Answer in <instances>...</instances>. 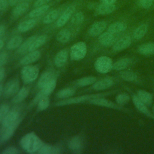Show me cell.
I'll return each instance as SVG.
<instances>
[{"label": "cell", "mask_w": 154, "mask_h": 154, "mask_svg": "<svg viewBox=\"0 0 154 154\" xmlns=\"http://www.w3.org/2000/svg\"><path fill=\"white\" fill-rule=\"evenodd\" d=\"M20 144L23 150L28 153H32L37 152L43 146V143L35 134L29 132L25 134L21 138Z\"/></svg>", "instance_id": "6da1fadb"}, {"label": "cell", "mask_w": 154, "mask_h": 154, "mask_svg": "<svg viewBox=\"0 0 154 154\" xmlns=\"http://www.w3.org/2000/svg\"><path fill=\"white\" fill-rule=\"evenodd\" d=\"M87 45L84 42H79L72 46L70 51L71 60L79 61L83 59L87 54Z\"/></svg>", "instance_id": "7a4b0ae2"}, {"label": "cell", "mask_w": 154, "mask_h": 154, "mask_svg": "<svg viewBox=\"0 0 154 154\" xmlns=\"http://www.w3.org/2000/svg\"><path fill=\"white\" fill-rule=\"evenodd\" d=\"M21 78L25 83L31 82L35 81L38 76L39 69L36 66L26 65L20 72Z\"/></svg>", "instance_id": "3957f363"}, {"label": "cell", "mask_w": 154, "mask_h": 154, "mask_svg": "<svg viewBox=\"0 0 154 154\" xmlns=\"http://www.w3.org/2000/svg\"><path fill=\"white\" fill-rule=\"evenodd\" d=\"M103 94H88V95H83L74 97H69L65 100L59 101L55 105L57 106H64L73 103H78L81 102H83L85 101H90V100L96 98V97H100L102 96Z\"/></svg>", "instance_id": "277c9868"}, {"label": "cell", "mask_w": 154, "mask_h": 154, "mask_svg": "<svg viewBox=\"0 0 154 154\" xmlns=\"http://www.w3.org/2000/svg\"><path fill=\"white\" fill-rule=\"evenodd\" d=\"M112 60L106 56L99 57L94 63V68L100 73H106L112 68Z\"/></svg>", "instance_id": "5b68a950"}, {"label": "cell", "mask_w": 154, "mask_h": 154, "mask_svg": "<svg viewBox=\"0 0 154 154\" xmlns=\"http://www.w3.org/2000/svg\"><path fill=\"white\" fill-rule=\"evenodd\" d=\"M57 85V79H54L52 81H51L49 83L46 84L45 86H44L43 88H41V90L40 92L35 96V97L33 99L32 102H31L30 106H33L35 104H37L38 102L40 100V99L44 97V96H48L49 94H51L54 89L55 88Z\"/></svg>", "instance_id": "8992f818"}, {"label": "cell", "mask_w": 154, "mask_h": 154, "mask_svg": "<svg viewBox=\"0 0 154 154\" xmlns=\"http://www.w3.org/2000/svg\"><path fill=\"white\" fill-rule=\"evenodd\" d=\"M19 88V81L17 79H13L8 81L3 88V95L5 98H9L15 95Z\"/></svg>", "instance_id": "52a82bcc"}, {"label": "cell", "mask_w": 154, "mask_h": 154, "mask_svg": "<svg viewBox=\"0 0 154 154\" xmlns=\"http://www.w3.org/2000/svg\"><path fill=\"white\" fill-rule=\"evenodd\" d=\"M21 121H22V119L19 118L15 122H14L10 126H7V128H4L5 129L4 130V131L2 132L1 135V141L2 142L6 141L12 137V135L14 134L16 129L19 125Z\"/></svg>", "instance_id": "ba28073f"}, {"label": "cell", "mask_w": 154, "mask_h": 154, "mask_svg": "<svg viewBox=\"0 0 154 154\" xmlns=\"http://www.w3.org/2000/svg\"><path fill=\"white\" fill-rule=\"evenodd\" d=\"M106 27V22L105 21H98L94 22L88 31V34L91 37L100 35Z\"/></svg>", "instance_id": "9c48e42d"}, {"label": "cell", "mask_w": 154, "mask_h": 154, "mask_svg": "<svg viewBox=\"0 0 154 154\" xmlns=\"http://www.w3.org/2000/svg\"><path fill=\"white\" fill-rule=\"evenodd\" d=\"M75 7L73 5L69 6L63 13L61 16L57 19L56 22V25L57 27L63 26L70 19L71 16L74 12Z\"/></svg>", "instance_id": "30bf717a"}, {"label": "cell", "mask_w": 154, "mask_h": 154, "mask_svg": "<svg viewBox=\"0 0 154 154\" xmlns=\"http://www.w3.org/2000/svg\"><path fill=\"white\" fill-rule=\"evenodd\" d=\"M41 57V53L39 51L35 50L34 51L29 52V54L23 57L20 63L22 65H29L40 59Z\"/></svg>", "instance_id": "8fae6325"}, {"label": "cell", "mask_w": 154, "mask_h": 154, "mask_svg": "<svg viewBox=\"0 0 154 154\" xmlns=\"http://www.w3.org/2000/svg\"><path fill=\"white\" fill-rule=\"evenodd\" d=\"M20 113L17 110L9 111L7 114L5 116L3 120L2 121V125L4 128H7L14 122H15L20 117Z\"/></svg>", "instance_id": "7c38bea8"}, {"label": "cell", "mask_w": 154, "mask_h": 154, "mask_svg": "<svg viewBox=\"0 0 154 154\" xmlns=\"http://www.w3.org/2000/svg\"><path fill=\"white\" fill-rule=\"evenodd\" d=\"M115 34H113L108 31L102 32L99 35V41L100 43L104 46H109L116 42Z\"/></svg>", "instance_id": "4fadbf2b"}, {"label": "cell", "mask_w": 154, "mask_h": 154, "mask_svg": "<svg viewBox=\"0 0 154 154\" xmlns=\"http://www.w3.org/2000/svg\"><path fill=\"white\" fill-rule=\"evenodd\" d=\"M131 43V38L129 36L126 35L116 42L112 46L114 51H120L127 48Z\"/></svg>", "instance_id": "5bb4252c"}, {"label": "cell", "mask_w": 154, "mask_h": 154, "mask_svg": "<svg viewBox=\"0 0 154 154\" xmlns=\"http://www.w3.org/2000/svg\"><path fill=\"white\" fill-rule=\"evenodd\" d=\"M69 52L67 49H62L56 54L54 58V64L58 67H63L67 62Z\"/></svg>", "instance_id": "9a60e30c"}, {"label": "cell", "mask_w": 154, "mask_h": 154, "mask_svg": "<svg viewBox=\"0 0 154 154\" xmlns=\"http://www.w3.org/2000/svg\"><path fill=\"white\" fill-rule=\"evenodd\" d=\"M114 84V81L112 79L106 78L99 80L98 81H96L92 86V88L95 90H103L109 88Z\"/></svg>", "instance_id": "2e32d148"}, {"label": "cell", "mask_w": 154, "mask_h": 154, "mask_svg": "<svg viewBox=\"0 0 154 154\" xmlns=\"http://www.w3.org/2000/svg\"><path fill=\"white\" fill-rule=\"evenodd\" d=\"M68 147L74 153H80L82 149V142L80 137L76 136L70 139L68 143Z\"/></svg>", "instance_id": "e0dca14e"}, {"label": "cell", "mask_w": 154, "mask_h": 154, "mask_svg": "<svg viewBox=\"0 0 154 154\" xmlns=\"http://www.w3.org/2000/svg\"><path fill=\"white\" fill-rule=\"evenodd\" d=\"M114 4H109L102 2L96 8V13L99 15H106L111 13L115 10Z\"/></svg>", "instance_id": "ac0fdd59"}, {"label": "cell", "mask_w": 154, "mask_h": 154, "mask_svg": "<svg viewBox=\"0 0 154 154\" xmlns=\"http://www.w3.org/2000/svg\"><path fill=\"white\" fill-rule=\"evenodd\" d=\"M54 79H55L54 73L51 71H46L40 76L38 81V87L41 89Z\"/></svg>", "instance_id": "d6986e66"}, {"label": "cell", "mask_w": 154, "mask_h": 154, "mask_svg": "<svg viewBox=\"0 0 154 154\" xmlns=\"http://www.w3.org/2000/svg\"><path fill=\"white\" fill-rule=\"evenodd\" d=\"M127 28V25L125 23L122 22H116L111 23L108 28L107 31L116 34L125 31Z\"/></svg>", "instance_id": "ffe728a7"}, {"label": "cell", "mask_w": 154, "mask_h": 154, "mask_svg": "<svg viewBox=\"0 0 154 154\" xmlns=\"http://www.w3.org/2000/svg\"><path fill=\"white\" fill-rule=\"evenodd\" d=\"M29 8V4L27 2H23L16 5L13 10L12 14L15 17L23 15Z\"/></svg>", "instance_id": "44dd1931"}, {"label": "cell", "mask_w": 154, "mask_h": 154, "mask_svg": "<svg viewBox=\"0 0 154 154\" xmlns=\"http://www.w3.org/2000/svg\"><path fill=\"white\" fill-rule=\"evenodd\" d=\"M29 93V89L28 87L22 88L14 96L12 99V102L14 103H18L22 102L28 97Z\"/></svg>", "instance_id": "7402d4cb"}, {"label": "cell", "mask_w": 154, "mask_h": 154, "mask_svg": "<svg viewBox=\"0 0 154 154\" xmlns=\"http://www.w3.org/2000/svg\"><path fill=\"white\" fill-rule=\"evenodd\" d=\"M36 25V21L32 18L24 20L18 25V30L21 32H26L33 28Z\"/></svg>", "instance_id": "603a6c76"}, {"label": "cell", "mask_w": 154, "mask_h": 154, "mask_svg": "<svg viewBox=\"0 0 154 154\" xmlns=\"http://www.w3.org/2000/svg\"><path fill=\"white\" fill-rule=\"evenodd\" d=\"M37 36L36 35H32L28 38L22 44L20 45V46L17 48V53L19 54H23L26 53L27 51H28L29 48H30L31 44L34 42V40L36 38Z\"/></svg>", "instance_id": "cb8c5ba5"}, {"label": "cell", "mask_w": 154, "mask_h": 154, "mask_svg": "<svg viewBox=\"0 0 154 154\" xmlns=\"http://www.w3.org/2000/svg\"><path fill=\"white\" fill-rule=\"evenodd\" d=\"M137 97L142 101L146 106H150L153 101L152 95L144 90H138L137 92Z\"/></svg>", "instance_id": "d4e9b609"}, {"label": "cell", "mask_w": 154, "mask_h": 154, "mask_svg": "<svg viewBox=\"0 0 154 154\" xmlns=\"http://www.w3.org/2000/svg\"><path fill=\"white\" fill-rule=\"evenodd\" d=\"M138 51L140 54L150 55L154 54V43H144L138 47Z\"/></svg>", "instance_id": "484cf974"}, {"label": "cell", "mask_w": 154, "mask_h": 154, "mask_svg": "<svg viewBox=\"0 0 154 154\" xmlns=\"http://www.w3.org/2000/svg\"><path fill=\"white\" fill-rule=\"evenodd\" d=\"M132 101L136 108L140 111L141 112L146 114L148 116H151V114L148 109L147 106L140 100V99L137 97V96H133L132 97Z\"/></svg>", "instance_id": "4316f807"}, {"label": "cell", "mask_w": 154, "mask_h": 154, "mask_svg": "<svg viewBox=\"0 0 154 154\" xmlns=\"http://www.w3.org/2000/svg\"><path fill=\"white\" fill-rule=\"evenodd\" d=\"M90 103L96 105H99L109 108H116V105L112 102L102 97H96L90 100Z\"/></svg>", "instance_id": "83f0119b"}, {"label": "cell", "mask_w": 154, "mask_h": 154, "mask_svg": "<svg viewBox=\"0 0 154 154\" xmlns=\"http://www.w3.org/2000/svg\"><path fill=\"white\" fill-rule=\"evenodd\" d=\"M39 154H57L60 153V149L55 146L43 144L37 151Z\"/></svg>", "instance_id": "f1b7e54d"}, {"label": "cell", "mask_w": 154, "mask_h": 154, "mask_svg": "<svg viewBox=\"0 0 154 154\" xmlns=\"http://www.w3.org/2000/svg\"><path fill=\"white\" fill-rule=\"evenodd\" d=\"M49 8V5H44L39 7H37L31 10L29 13V16L30 18L38 17L43 14H45Z\"/></svg>", "instance_id": "f546056e"}, {"label": "cell", "mask_w": 154, "mask_h": 154, "mask_svg": "<svg viewBox=\"0 0 154 154\" xmlns=\"http://www.w3.org/2000/svg\"><path fill=\"white\" fill-rule=\"evenodd\" d=\"M70 36L71 34L69 29H63L57 33L56 35V39L60 43H66L69 41Z\"/></svg>", "instance_id": "4dcf8cb0"}, {"label": "cell", "mask_w": 154, "mask_h": 154, "mask_svg": "<svg viewBox=\"0 0 154 154\" xmlns=\"http://www.w3.org/2000/svg\"><path fill=\"white\" fill-rule=\"evenodd\" d=\"M46 38L47 37L45 35H42L38 37H37L31 44L30 48H29L28 52H31L37 50L38 48H40L45 44V43L46 42Z\"/></svg>", "instance_id": "1f68e13d"}, {"label": "cell", "mask_w": 154, "mask_h": 154, "mask_svg": "<svg viewBox=\"0 0 154 154\" xmlns=\"http://www.w3.org/2000/svg\"><path fill=\"white\" fill-rule=\"evenodd\" d=\"M75 93V90L73 88H65L59 90L56 96L60 99H67L71 97Z\"/></svg>", "instance_id": "d6a6232c"}, {"label": "cell", "mask_w": 154, "mask_h": 154, "mask_svg": "<svg viewBox=\"0 0 154 154\" xmlns=\"http://www.w3.org/2000/svg\"><path fill=\"white\" fill-rule=\"evenodd\" d=\"M22 42V37L20 35H16L12 37L7 44V48L9 50L15 49L20 46Z\"/></svg>", "instance_id": "836d02e7"}, {"label": "cell", "mask_w": 154, "mask_h": 154, "mask_svg": "<svg viewBox=\"0 0 154 154\" xmlns=\"http://www.w3.org/2000/svg\"><path fill=\"white\" fill-rule=\"evenodd\" d=\"M131 63V60L128 58H122L117 61L112 65V68L116 70H122L125 69Z\"/></svg>", "instance_id": "e575fe53"}, {"label": "cell", "mask_w": 154, "mask_h": 154, "mask_svg": "<svg viewBox=\"0 0 154 154\" xmlns=\"http://www.w3.org/2000/svg\"><path fill=\"white\" fill-rule=\"evenodd\" d=\"M59 15V11L57 10H52L50 11L43 18V22L45 24H49L54 22Z\"/></svg>", "instance_id": "d590c367"}, {"label": "cell", "mask_w": 154, "mask_h": 154, "mask_svg": "<svg viewBox=\"0 0 154 154\" xmlns=\"http://www.w3.org/2000/svg\"><path fill=\"white\" fill-rule=\"evenodd\" d=\"M148 29V26L146 24H142L140 25L137 29H135L134 33V37L136 40H139L143 37Z\"/></svg>", "instance_id": "8d00e7d4"}, {"label": "cell", "mask_w": 154, "mask_h": 154, "mask_svg": "<svg viewBox=\"0 0 154 154\" xmlns=\"http://www.w3.org/2000/svg\"><path fill=\"white\" fill-rule=\"evenodd\" d=\"M96 81V78L94 76H85L77 80V85L80 87L87 86L93 84Z\"/></svg>", "instance_id": "74e56055"}, {"label": "cell", "mask_w": 154, "mask_h": 154, "mask_svg": "<svg viewBox=\"0 0 154 154\" xmlns=\"http://www.w3.org/2000/svg\"><path fill=\"white\" fill-rule=\"evenodd\" d=\"M49 105V98L48 96L42 97L37 103V109L38 111H43L48 108Z\"/></svg>", "instance_id": "f35d334b"}, {"label": "cell", "mask_w": 154, "mask_h": 154, "mask_svg": "<svg viewBox=\"0 0 154 154\" xmlns=\"http://www.w3.org/2000/svg\"><path fill=\"white\" fill-rule=\"evenodd\" d=\"M120 76L122 79L127 81H133L136 79L137 75L133 72L126 70L120 72Z\"/></svg>", "instance_id": "ab89813d"}, {"label": "cell", "mask_w": 154, "mask_h": 154, "mask_svg": "<svg viewBox=\"0 0 154 154\" xmlns=\"http://www.w3.org/2000/svg\"><path fill=\"white\" fill-rule=\"evenodd\" d=\"M130 100V96L127 93H121L117 96L116 101L119 105H124Z\"/></svg>", "instance_id": "60d3db41"}, {"label": "cell", "mask_w": 154, "mask_h": 154, "mask_svg": "<svg viewBox=\"0 0 154 154\" xmlns=\"http://www.w3.org/2000/svg\"><path fill=\"white\" fill-rule=\"evenodd\" d=\"M84 20V16L82 12L78 11L76 13L72 19V23L75 25H80Z\"/></svg>", "instance_id": "b9f144b4"}, {"label": "cell", "mask_w": 154, "mask_h": 154, "mask_svg": "<svg viewBox=\"0 0 154 154\" xmlns=\"http://www.w3.org/2000/svg\"><path fill=\"white\" fill-rule=\"evenodd\" d=\"M10 108L7 104H2L0 106V122H2L5 116L9 112Z\"/></svg>", "instance_id": "7bdbcfd3"}, {"label": "cell", "mask_w": 154, "mask_h": 154, "mask_svg": "<svg viewBox=\"0 0 154 154\" xmlns=\"http://www.w3.org/2000/svg\"><path fill=\"white\" fill-rule=\"evenodd\" d=\"M20 152L19 149L14 147H9L5 149L2 152V153L3 154H18Z\"/></svg>", "instance_id": "ee69618b"}, {"label": "cell", "mask_w": 154, "mask_h": 154, "mask_svg": "<svg viewBox=\"0 0 154 154\" xmlns=\"http://www.w3.org/2000/svg\"><path fill=\"white\" fill-rule=\"evenodd\" d=\"M138 3L141 7L148 8L153 4V0H138Z\"/></svg>", "instance_id": "f6af8a7d"}, {"label": "cell", "mask_w": 154, "mask_h": 154, "mask_svg": "<svg viewBox=\"0 0 154 154\" xmlns=\"http://www.w3.org/2000/svg\"><path fill=\"white\" fill-rule=\"evenodd\" d=\"M8 60V55L6 52H2L0 54V67L6 64Z\"/></svg>", "instance_id": "bcb514c9"}, {"label": "cell", "mask_w": 154, "mask_h": 154, "mask_svg": "<svg viewBox=\"0 0 154 154\" xmlns=\"http://www.w3.org/2000/svg\"><path fill=\"white\" fill-rule=\"evenodd\" d=\"M51 0H36L34 2V7H39L44 5H46L49 2H50Z\"/></svg>", "instance_id": "7dc6e473"}, {"label": "cell", "mask_w": 154, "mask_h": 154, "mask_svg": "<svg viewBox=\"0 0 154 154\" xmlns=\"http://www.w3.org/2000/svg\"><path fill=\"white\" fill-rule=\"evenodd\" d=\"M8 4H9L8 0H0V10H5L7 8Z\"/></svg>", "instance_id": "c3c4849f"}, {"label": "cell", "mask_w": 154, "mask_h": 154, "mask_svg": "<svg viewBox=\"0 0 154 154\" xmlns=\"http://www.w3.org/2000/svg\"><path fill=\"white\" fill-rule=\"evenodd\" d=\"M5 26L4 25H0V38H1L5 33Z\"/></svg>", "instance_id": "681fc988"}, {"label": "cell", "mask_w": 154, "mask_h": 154, "mask_svg": "<svg viewBox=\"0 0 154 154\" xmlns=\"http://www.w3.org/2000/svg\"><path fill=\"white\" fill-rule=\"evenodd\" d=\"M5 71L4 67L2 66L0 67V81H1L5 77Z\"/></svg>", "instance_id": "f907efd6"}, {"label": "cell", "mask_w": 154, "mask_h": 154, "mask_svg": "<svg viewBox=\"0 0 154 154\" xmlns=\"http://www.w3.org/2000/svg\"><path fill=\"white\" fill-rule=\"evenodd\" d=\"M19 0H8V4L10 6H14L17 4Z\"/></svg>", "instance_id": "816d5d0a"}, {"label": "cell", "mask_w": 154, "mask_h": 154, "mask_svg": "<svg viewBox=\"0 0 154 154\" xmlns=\"http://www.w3.org/2000/svg\"><path fill=\"white\" fill-rule=\"evenodd\" d=\"M101 1H102V2H103V3L114 4L117 0H101Z\"/></svg>", "instance_id": "f5cc1de1"}, {"label": "cell", "mask_w": 154, "mask_h": 154, "mask_svg": "<svg viewBox=\"0 0 154 154\" xmlns=\"http://www.w3.org/2000/svg\"><path fill=\"white\" fill-rule=\"evenodd\" d=\"M2 92H3V86L2 84H0V97L2 95Z\"/></svg>", "instance_id": "db71d44e"}, {"label": "cell", "mask_w": 154, "mask_h": 154, "mask_svg": "<svg viewBox=\"0 0 154 154\" xmlns=\"http://www.w3.org/2000/svg\"><path fill=\"white\" fill-rule=\"evenodd\" d=\"M3 46H4V42L0 39V50L2 48Z\"/></svg>", "instance_id": "11a10c76"}, {"label": "cell", "mask_w": 154, "mask_h": 154, "mask_svg": "<svg viewBox=\"0 0 154 154\" xmlns=\"http://www.w3.org/2000/svg\"><path fill=\"white\" fill-rule=\"evenodd\" d=\"M153 114H154V106H153Z\"/></svg>", "instance_id": "9f6ffc18"}, {"label": "cell", "mask_w": 154, "mask_h": 154, "mask_svg": "<svg viewBox=\"0 0 154 154\" xmlns=\"http://www.w3.org/2000/svg\"><path fill=\"white\" fill-rule=\"evenodd\" d=\"M24 1H31V0H24Z\"/></svg>", "instance_id": "6f0895ef"}, {"label": "cell", "mask_w": 154, "mask_h": 154, "mask_svg": "<svg viewBox=\"0 0 154 154\" xmlns=\"http://www.w3.org/2000/svg\"><path fill=\"white\" fill-rule=\"evenodd\" d=\"M153 8H154V5H153Z\"/></svg>", "instance_id": "680465c9"}]
</instances>
